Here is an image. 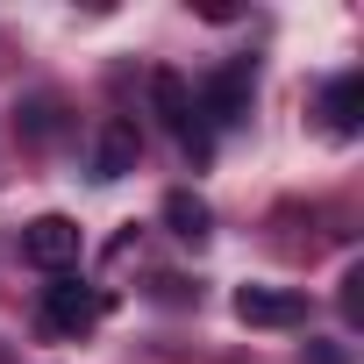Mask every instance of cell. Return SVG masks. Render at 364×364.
<instances>
[{
  "label": "cell",
  "mask_w": 364,
  "mask_h": 364,
  "mask_svg": "<svg viewBox=\"0 0 364 364\" xmlns=\"http://www.w3.org/2000/svg\"><path fill=\"white\" fill-rule=\"evenodd\" d=\"M79 250H86V236H79V222H72V215H36V222L22 229V257H29V264H43V272L79 264Z\"/></svg>",
  "instance_id": "obj_3"
},
{
  "label": "cell",
  "mask_w": 364,
  "mask_h": 364,
  "mask_svg": "<svg viewBox=\"0 0 364 364\" xmlns=\"http://www.w3.org/2000/svg\"><path fill=\"white\" fill-rule=\"evenodd\" d=\"M208 222H215V215H208V200H200V193H186V186L164 193V229H171V236L200 243V236H208Z\"/></svg>",
  "instance_id": "obj_7"
},
{
  "label": "cell",
  "mask_w": 364,
  "mask_h": 364,
  "mask_svg": "<svg viewBox=\"0 0 364 364\" xmlns=\"http://www.w3.org/2000/svg\"><path fill=\"white\" fill-rule=\"evenodd\" d=\"M250 100H257V65H250V58H229V65L200 86V100H193V107H200L215 129H236V122L250 114Z\"/></svg>",
  "instance_id": "obj_2"
},
{
  "label": "cell",
  "mask_w": 364,
  "mask_h": 364,
  "mask_svg": "<svg viewBox=\"0 0 364 364\" xmlns=\"http://www.w3.org/2000/svg\"><path fill=\"white\" fill-rule=\"evenodd\" d=\"M93 321H100V293H93V286H79V279L43 286V328H50V336H86Z\"/></svg>",
  "instance_id": "obj_4"
},
{
  "label": "cell",
  "mask_w": 364,
  "mask_h": 364,
  "mask_svg": "<svg viewBox=\"0 0 364 364\" xmlns=\"http://www.w3.org/2000/svg\"><path fill=\"white\" fill-rule=\"evenodd\" d=\"M357 122H364V72H343V79L328 86V129L350 136Z\"/></svg>",
  "instance_id": "obj_8"
},
{
  "label": "cell",
  "mask_w": 364,
  "mask_h": 364,
  "mask_svg": "<svg viewBox=\"0 0 364 364\" xmlns=\"http://www.w3.org/2000/svg\"><path fill=\"white\" fill-rule=\"evenodd\" d=\"M150 107H157V122L178 136V143H186L193 157H208V129H200V107H193V86L186 79H178L171 65H157L150 72Z\"/></svg>",
  "instance_id": "obj_1"
},
{
  "label": "cell",
  "mask_w": 364,
  "mask_h": 364,
  "mask_svg": "<svg viewBox=\"0 0 364 364\" xmlns=\"http://www.w3.org/2000/svg\"><path fill=\"white\" fill-rule=\"evenodd\" d=\"M307 314V300L293 286H236V321L243 328H293Z\"/></svg>",
  "instance_id": "obj_5"
},
{
  "label": "cell",
  "mask_w": 364,
  "mask_h": 364,
  "mask_svg": "<svg viewBox=\"0 0 364 364\" xmlns=\"http://www.w3.org/2000/svg\"><path fill=\"white\" fill-rule=\"evenodd\" d=\"M343 314H350V321H364V264H350V272H343Z\"/></svg>",
  "instance_id": "obj_9"
},
{
  "label": "cell",
  "mask_w": 364,
  "mask_h": 364,
  "mask_svg": "<svg viewBox=\"0 0 364 364\" xmlns=\"http://www.w3.org/2000/svg\"><path fill=\"white\" fill-rule=\"evenodd\" d=\"M300 357H307V364H350V357H343V343H307Z\"/></svg>",
  "instance_id": "obj_10"
},
{
  "label": "cell",
  "mask_w": 364,
  "mask_h": 364,
  "mask_svg": "<svg viewBox=\"0 0 364 364\" xmlns=\"http://www.w3.org/2000/svg\"><path fill=\"white\" fill-rule=\"evenodd\" d=\"M136 157H143L136 122H107V129H100V143H93V178H100V186H114V178H129V171H136Z\"/></svg>",
  "instance_id": "obj_6"
}]
</instances>
